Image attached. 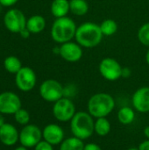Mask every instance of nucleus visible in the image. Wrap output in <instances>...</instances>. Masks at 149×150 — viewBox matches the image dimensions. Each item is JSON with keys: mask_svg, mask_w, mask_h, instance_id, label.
<instances>
[{"mask_svg": "<svg viewBox=\"0 0 149 150\" xmlns=\"http://www.w3.org/2000/svg\"><path fill=\"white\" fill-rule=\"evenodd\" d=\"M103 36L100 25L92 22H86L77 27L75 38L81 47L90 48L97 47L101 42Z\"/></svg>", "mask_w": 149, "mask_h": 150, "instance_id": "f257e3e1", "label": "nucleus"}, {"mask_svg": "<svg viewBox=\"0 0 149 150\" xmlns=\"http://www.w3.org/2000/svg\"><path fill=\"white\" fill-rule=\"evenodd\" d=\"M115 107L114 98L108 93H97L90 97L88 102L89 113L94 118H104L108 116Z\"/></svg>", "mask_w": 149, "mask_h": 150, "instance_id": "f03ea898", "label": "nucleus"}, {"mask_svg": "<svg viewBox=\"0 0 149 150\" xmlns=\"http://www.w3.org/2000/svg\"><path fill=\"white\" fill-rule=\"evenodd\" d=\"M76 29V23L72 18L67 16L59 18H56L52 25L51 37L55 42L63 44L71 41V40L75 38Z\"/></svg>", "mask_w": 149, "mask_h": 150, "instance_id": "7ed1b4c3", "label": "nucleus"}, {"mask_svg": "<svg viewBox=\"0 0 149 150\" xmlns=\"http://www.w3.org/2000/svg\"><path fill=\"white\" fill-rule=\"evenodd\" d=\"M70 121V129L73 135L83 141L89 139L95 132V122L92 116L88 112H76Z\"/></svg>", "mask_w": 149, "mask_h": 150, "instance_id": "20e7f679", "label": "nucleus"}, {"mask_svg": "<svg viewBox=\"0 0 149 150\" xmlns=\"http://www.w3.org/2000/svg\"><path fill=\"white\" fill-rule=\"evenodd\" d=\"M27 19L25 14L18 9H10L4 17V24L8 31L13 33H19L26 27Z\"/></svg>", "mask_w": 149, "mask_h": 150, "instance_id": "39448f33", "label": "nucleus"}, {"mask_svg": "<svg viewBox=\"0 0 149 150\" xmlns=\"http://www.w3.org/2000/svg\"><path fill=\"white\" fill-rule=\"evenodd\" d=\"M64 87L54 79L45 80L40 86V95L47 102L55 103L63 98Z\"/></svg>", "mask_w": 149, "mask_h": 150, "instance_id": "423d86ee", "label": "nucleus"}, {"mask_svg": "<svg viewBox=\"0 0 149 150\" xmlns=\"http://www.w3.org/2000/svg\"><path fill=\"white\" fill-rule=\"evenodd\" d=\"M54 118L61 122H67L72 120L76 114V106L70 98H61L53 106Z\"/></svg>", "mask_w": 149, "mask_h": 150, "instance_id": "0eeeda50", "label": "nucleus"}, {"mask_svg": "<svg viewBox=\"0 0 149 150\" xmlns=\"http://www.w3.org/2000/svg\"><path fill=\"white\" fill-rule=\"evenodd\" d=\"M37 82V77L34 70L29 67H22L15 75V84L18 90L24 92L32 91Z\"/></svg>", "mask_w": 149, "mask_h": 150, "instance_id": "6e6552de", "label": "nucleus"}, {"mask_svg": "<svg viewBox=\"0 0 149 150\" xmlns=\"http://www.w3.org/2000/svg\"><path fill=\"white\" fill-rule=\"evenodd\" d=\"M122 67L118 61L113 58L106 57L99 64L101 76L108 81H116L122 76Z\"/></svg>", "mask_w": 149, "mask_h": 150, "instance_id": "1a4fd4ad", "label": "nucleus"}, {"mask_svg": "<svg viewBox=\"0 0 149 150\" xmlns=\"http://www.w3.org/2000/svg\"><path fill=\"white\" fill-rule=\"evenodd\" d=\"M42 131L35 125L24 126L19 133V142L25 148H34L42 139Z\"/></svg>", "mask_w": 149, "mask_h": 150, "instance_id": "9d476101", "label": "nucleus"}, {"mask_svg": "<svg viewBox=\"0 0 149 150\" xmlns=\"http://www.w3.org/2000/svg\"><path fill=\"white\" fill-rule=\"evenodd\" d=\"M20 108L21 100L16 93L11 91L0 93V113L4 115H14Z\"/></svg>", "mask_w": 149, "mask_h": 150, "instance_id": "9b49d317", "label": "nucleus"}, {"mask_svg": "<svg viewBox=\"0 0 149 150\" xmlns=\"http://www.w3.org/2000/svg\"><path fill=\"white\" fill-rule=\"evenodd\" d=\"M61 57L67 62H78L83 56V49L78 43L68 41L61 44L60 47Z\"/></svg>", "mask_w": 149, "mask_h": 150, "instance_id": "f8f14e48", "label": "nucleus"}, {"mask_svg": "<svg viewBox=\"0 0 149 150\" xmlns=\"http://www.w3.org/2000/svg\"><path fill=\"white\" fill-rule=\"evenodd\" d=\"M42 137L44 141L47 142L53 146L61 144L64 140L63 129L56 124L47 125L42 131Z\"/></svg>", "mask_w": 149, "mask_h": 150, "instance_id": "ddd939ff", "label": "nucleus"}, {"mask_svg": "<svg viewBox=\"0 0 149 150\" xmlns=\"http://www.w3.org/2000/svg\"><path fill=\"white\" fill-rule=\"evenodd\" d=\"M133 105L139 112L146 113L149 112V87L138 89L132 98Z\"/></svg>", "mask_w": 149, "mask_h": 150, "instance_id": "4468645a", "label": "nucleus"}, {"mask_svg": "<svg viewBox=\"0 0 149 150\" xmlns=\"http://www.w3.org/2000/svg\"><path fill=\"white\" fill-rule=\"evenodd\" d=\"M0 142L7 147H11L19 142V133L17 128L9 123H4L0 127Z\"/></svg>", "mask_w": 149, "mask_h": 150, "instance_id": "2eb2a0df", "label": "nucleus"}, {"mask_svg": "<svg viewBox=\"0 0 149 150\" xmlns=\"http://www.w3.org/2000/svg\"><path fill=\"white\" fill-rule=\"evenodd\" d=\"M51 12L56 18L66 17L70 11L68 0H54L51 4Z\"/></svg>", "mask_w": 149, "mask_h": 150, "instance_id": "dca6fc26", "label": "nucleus"}, {"mask_svg": "<svg viewBox=\"0 0 149 150\" xmlns=\"http://www.w3.org/2000/svg\"><path fill=\"white\" fill-rule=\"evenodd\" d=\"M46 27V19L40 15H32L27 19L26 28L31 33H41Z\"/></svg>", "mask_w": 149, "mask_h": 150, "instance_id": "f3484780", "label": "nucleus"}, {"mask_svg": "<svg viewBox=\"0 0 149 150\" xmlns=\"http://www.w3.org/2000/svg\"><path fill=\"white\" fill-rule=\"evenodd\" d=\"M84 146L83 140L74 136L63 140L60 144V150H83Z\"/></svg>", "mask_w": 149, "mask_h": 150, "instance_id": "a211bd4d", "label": "nucleus"}, {"mask_svg": "<svg viewBox=\"0 0 149 150\" xmlns=\"http://www.w3.org/2000/svg\"><path fill=\"white\" fill-rule=\"evenodd\" d=\"M70 11L76 16H83L89 11V4L86 0H70Z\"/></svg>", "mask_w": 149, "mask_h": 150, "instance_id": "6ab92c4d", "label": "nucleus"}, {"mask_svg": "<svg viewBox=\"0 0 149 150\" xmlns=\"http://www.w3.org/2000/svg\"><path fill=\"white\" fill-rule=\"evenodd\" d=\"M4 67L7 72L16 75L22 68V63L18 57L14 55H10L4 59Z\"/></svg>", "mask_w": 149, "mask_h": 150, "instance_id": "aec40b11", "label": "nucleus"}, {"mask_svg": "<svg viewBox=\"0 0 149 150\" xmlns=\"http://www.w3.org/2000/svg\"><path fill=\"white\" fill-rule=\"evenodd\" d=\"M111 123L110 121L105 118H98L97 120V121L95 122V127H94V129H95V132L97 135L99 136H106L110 131H111Z\"/></svg>", "mask_w": 149, "mask_h": 150, "instance_id": "412c9836", "label": "nucleus"}, {"mask_svg": "<svg viewBox=\"0 0 149 150\" xmlns=\"http://www.w3.org/2000/svg\"><path fill=\"white\" fill-rule=\"evenodd\" d=\"M135 119V112L130 107H123L118 112V120L123 125H130Z\"/></svg>", "mask_w": 149, "mask_h": 150, "instance_id": "4be33fe9", "label": "nucleus"}, {"mask_svg": "<svg viewBox=\"0 0 149 150\" xmlns=\"http://www.w3.org/2000/svg\"><path fill=\"white\" fill-rule=\"evenodd\" d=\"M100 29L104 36H112L118 30V24L114 19L107 18L100 24Z\"/></svg>", "mask_w": 149, "mask_h": 150, "instance_id": "5701e85b", "label": "nucleus"}, {"mask_svg": "<svg viewBox=\"0 0 149 150\" xmlns=\"http://www.w3.org/2000/svg\"><path fill=\"white\" fill-rule=\"evenodd\" d=\"M138 39L141 44L149 47V22L140 27L138 31Z\"/></svg>", "mask_w": 149, "mask_h": 150, "instance_id": "b1692460", "label": "nucleus"}, {"mask_svg": "<svg viewBox=\"0 0 149 150\" xmlns=\"http://www.w3.org/2000/svg\"><path fill=\"white\" fill-rule=\"evenodd\" d=\"M14 119H15V121L18 123L19 125L26 126L29 124V121H30V114L26 110L20 108L18 112H15Z\"/></svg>", "mask_w": 149, "mask_h": 150, "instance_id": "393cba45", "label": "nucleus"}, {"mask_svg": "<svg viewBox=\"0 0 149 150\" xmlns=\"http://www.w3.org/2000/svg\"><path fill=\"white\" fill-rule=\"evenodd\" d=\"M76 93V87L72 84H69V85H67L66 87H64L63 89V98H71V97H74L75 94Z\"/></svg>", "mask_w": 149, "mask_h": 150, "instance_id": "a878e982", "label": "nucleus"}, {"mask_svg": "<svg viewBox=\"0 0 149 150\" xmlns=\"http://www.w3.org/2000/svg\"><path fill=\"white\" fill-rule=\"evenodd\" d=\"M34 150H54L53 145L46 141H40L35 147Z\"/></svg>", "mask_w": 149, "mask_h": 150, "instance_id": "bb28decb", "label": "nucleus"}, {"mask_svg": "<svg viewBox=\"0 0 149 150\" xmlns=\"http://www.w3.org/2000/svg\"><path fill=\"white\" fill-rule=\"evenodd\" d=\"M18 0H0V5L4 7H10L17 4Z\"/></svg>", "mask_w": 149, "mask_h": 150, "instance_id": "cd10ccee", "label": "nucleus"}, {"mask_svg": "<svg viewBox=\"0 0 149 150\" xmlns=\"http://www.w3.org/2000/svg\"><path fill=\"white\" fill-rule=\"evenodd\" d=\"M83 150H102L101 148L96 143H88L84 146Z\"/></svg>", "mask_w": 149, "mask_h": 150, "instance_id": "c85d7f7f", "label": "nucleus"}, {"mask_svg": "<svg viewBox=\"0 0 149 150\" xmlns=\"http://www.w3.org/2000/svg\"><path fill=\"white\" fill-rule=\"evenodd\" d=\"M139 150H149V140L148 139L147 141H144L141 142L139 146Z\"/></svg>", "mask_w": 149, "mask_h": 150, "instance_id": "c756f323", "label": "nucleus"}, {"mask_svg": "<svg viewBox=\"0 0 149 150\" xmlns=\"http://www.w3.org/2000/svg\"><path fill=\"white\" fill-rule=\"evenodd\" d=\"M19 34H20V36H21L22 38H24V39H27V38H29V37H30L31 33H30V31L25 27V29H23V30L19 33Z\"/></svg>", "mask_w": 149, "mask_h": 150, "instance_id": "7c9ffc66", "label": "nucleus"}, {"mask_svg": "<svg viewBox=\"0 0 149 150\" xmlns=\"http://www.w3.org/2000/svg\"><path fill=\"white\" fill-rule=\"evenodd\" d=\"M132 72H131V69H128V68H123L122 69V76L121 77H124V78H127L131 76Z\"/></svg>", "mask_w": 149, "mask_h": 150, "instance_id": "2f4dec72", "label": "nucleus"}, {"mask_svg": "<svg viewBox=\"0 0 149 150\" xmlns=\"http://www.w3.org/2000/svg\"><path fill=\"white\" fill-rule=\"evenodd\" d=\"M5 123V120H4V114L0 113V127Z\"/></svg>", "mask_w": 149, "mask_h": 150, "instance_id": "473e14b6", "label": "nucleus"}, {"mask_svg": "<svg viewBox=\"0 0 149 150\" xmlns=\"http://www.w3.org/2000/svg\"><path fill=\"white\" fill-rule=\"evenodd\" d=\"M144 135L149 140V126L147 127H145V129H144Z\"/></svg>", "mask_w": 149, "mask_h": 150, "instance_id": "72a5a7b5", "label": "nucleus"}, {"mask_svg": "<svg viewBox=\"0 0 149 150\" xmlns=\"http://www.w3.org/2000/svg\"><path fill=\"white\" fill-rule=\"evenodd\" d=\"M14 150H27V148H25V147H24V146H20V147H18V148H16Z\"/></svg>", "mask_w": 149, "mask_h": 150, "instance_id": "f704fd0d", "label": "nucleus"}, {"mask_svg": "<svg viewBox=\"0 0 149 150\" xmlns=\"http://www.w3.org/2000/svg\"><path fill=\"white\" fill-rule=\"evenodd\" d=\"M146 61H147V63L149 65V49L146 54Z\"/></svg>", "mask_w": 149, "mask_h": 150, "instance_id": "c9c22d12", "label": "nucleus"}, {"mask_svg": "<svg viewBox=\"0 0 149 150\" xmlns=\"http://www.w3.org/2000/svg\"><path fill=\"white\" fill-rule=\"evenodd\" d=\"M127 150H139V149H135V148H131V149H129Z\"/></svg>", "mask_w": 149, "mask_h": 150, "instance_id": "e433bc0d", "label": "nucleus"}]
</instances>
